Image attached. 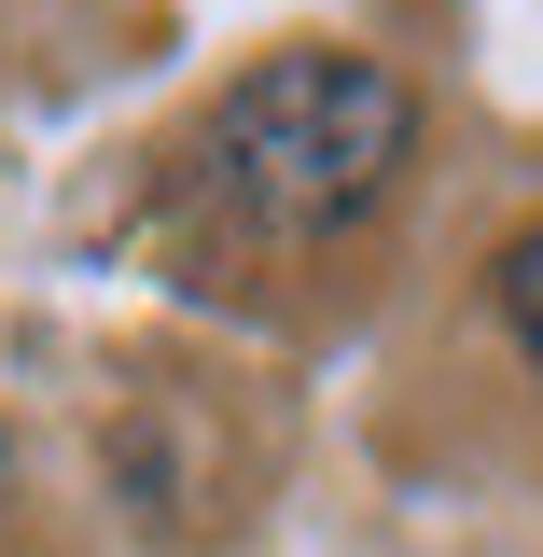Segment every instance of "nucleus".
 I'll list each match as a JSON object with an SVG mask.
<instances>
[{"mask_svg": "<svg viewBox=\"0 0 543 557\" xmlns=\"http://www.w3.org/2000/svg\"><path fill=\"white\" fill-rule=\"evenodd\" d=\"M209 139H223V196L251 223L335 237V223H362L391 196V168L418 139V98H405V70L348 57V42H293L251 84H223V126Z\"/></svg>", "mask_w": 543, "mask_h": 557, "instance_id": "f257e3e1", "label": "nucleus"}, {"mask_svg": "<svg viewBox=\"0 0 543 557\" xmlns=\"http://www.w3.org/2000/svg\"><path fill=\"white\" fill-rule=\"evenodd\" d=\"M502 321H516V348H530V376H543V223L502 251Z\"/></svg>", "mask_w": 543, "mask_h": 557, "instance_id": "f03ea898", "label": "nucleus"}, {"mask_svg": "<svg viewBox=\"0 0 543 557\" xmlns=\"http://www.w3.org/2000/svg\"><path fill=\"white\" fill-rule=\"evenodd\" d=\"M0 474H14V446H0Z\"/></svg>", "mask_w": 543, "mask_h": 557, "instance_id": "7ed1b4c3", "label": "nucleus"}]
</instances>
